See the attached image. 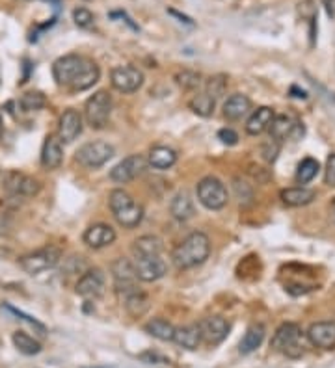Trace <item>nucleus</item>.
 Segmentation results:
<instances>
[{"instance_id": "obj_47", "label": "nucleus", "mask_w": 335, "mask_h": 368, "mask_svg": "<svg viewBox=\"0 0 335 368\" xmlns=\"http://www.w3.org/2000/svg\"><path fill=\"white\" fill-rule=\"evenodd\" d=\"M47 2H58V0H47Z\"/></svg>"}, {"instance_id": "obj_36", "label": "nucleus", "mask_w": 335, "mask_h": 368, "mask_svg": "<svg viewBox=\"0 0 335 368\" xmlns=\"http://www.w3.org/2000/svg\"><path fill=\"white\" fill-rule=\"evenodd\" d=\"M175 80H177V84H179L183 90L194 92V90H198L199 87V84H201V75L196 73V71H188V69H185V71H179V73L175 75Z\"/></svg>"}, {"instance_id": "obj_8", "label": "nucleus", "mask_w": 335, "mask_h": 368, "mask_svg": "<svg viewBox=\"0 0 335 368\" xmlns=\"http://www.w3.org/2000/svg\"><path fill=\"white\" fill-rule=\"evenodd\" d=\"M114 156V147L107 141H87L83 147H78L77 151V162L86 170H97L101 166H105L108 160Z\"/></svg>"}, {"instance_id": "obj_25", "label": "nucleus", "mask_w": 335, "mask_h": 368, "mask_svg": "<svg viewBox=\"0 0 335 368\" xmlns=\"http://www.w3.org/2000/svg\"><path fill=\"white\" fill-rule=\"evenodd\" d=\"M174 342L185 350H198L199 344L203 342V340H201L199 325L190 324V325H183V328H175Z\"/></svg>"}, {"instance_id": "obj_19", "label": "nucleus", "mask_w": 335, "mask_h": 368, "mask_svg": "<svg viewBox=\"0 0 335 368\" xmlns=\"http://www.w3.org/2000/svg\"><path fill=\"white\" fill-rule=\"evenodd\" d=\"M306 335L307 340H309L315 348H335V322H317V324H311Z\"/></svg>"}, {"instance_id": "obj_22", "label": "nucleus", "mask_w": 335, "mask_h": 368, "mask_svg": "<svg viewBox=\"0 0 335 368\" xmlns=\"http://www.w3.org/2000/svg\"><path fill=\"white\" fill-rule=\"evenodd\" d=\"M250 110H252V101H250L248 95H243V93H233L231 97H228V101L223 102V116L229 121L243 119L244 116H248Z\"/></svg>"}, {"instance_id": "obj_29", "label": "nucleus", "mask_w": 335, "mask_h": 368, "mask_svg": "<svg viewBox=\"0 0 335 368\" xmlns=\"http://www.w3.org/2000/svg\"><path fill=\"white\" fill-rule=\"evenodd\" d=\"M132 255L134 257H151V255H162V240L156 237H140L132 244Z\"/></svg>"}, {"instance_id": "obj_9", "label": "nucleus", "mask_w": 335, "mask_h": 368, "mask_svg": "<svg viewBox=\"0 0 335 368\" xmlns=\"http://www.w3.org/2000/svg\"><path fill=\"white\" fill-rule=\"evenodd\" d=\"M112 277H114V286L119 296H127L129 292L140 288L138 286V274L134 268V262L125 257H119L117 261L112 262Z\"/></svg>"}, {"instance_id": "obj_6", "label": "nucleus", "mask_w": 335, "mask_h": 368, "mask_svg": "<svg viewBox=\"0 0 335 368\" xmlns=\"http://www.w3.org/2000/svg\"><path fill=\"white\" fill-rule=\"evenodd\" d=\"M198 199L205 209L222 210L229 201V194L225 184L216 177H205L198 183Z\"/></svg>"}, {"instance_id": "obj_5", "label": "nucleus", "mask_w": 335, "mask_h": 368, "mask_svg": "<svg viewBox=\"0 0 335 368\" xmlns=\"http://www.w3.org/2000/svg\"><path fill=\"white\" fill-rule=\"evenodd\" d=\"M112 114V97L107 90H99L84 104V119L92 129L101 131L108 125Z\"/></svg>"}, {"instance_id": "obj_28", "label": "nucleus", "mask_w": 335, "mask_h": 368, "mask_svg": "<svg viewBox=\"0 0 335 368\" xmlns=\"http://www.w3.org/2000/svg\"><path fill=\"white\" fill-rule=\"evenodd\" d=\"M147 162H149L155 170H168V168H171V166L177 162V153H175L171 147L156 146L149 151Z\"/></svg>"}, {"instance_id": "obj_13", "label": "nucleus", "mask_w": 335, "mask_h": 368, "mask_svg": "<svg viewBox=\"0 0 335 368\" xmlns=\"http://www.w3.org/2000/svg\"><path fill=\"white\" fill-rule=\"evenodd\" d=\"M105 288H107V277L102 274V270L99 268H92V270H86L80 276V279L77 281V291L78 296H83L86 300H97L105 294Z\"/></svg>"}, {"instance_id": "obj_46", "label": "nucleus", "mask_w": 335, "mask_h": 368, "mask_svg": "<svg viewBox=\"0 0 335 368\" xmlns=\"http://www.w3.org/2000/svg\"><path fill=\"white\" fill-rule=\"evenodd\" d=\"M4 132V123H2V114H0V136Z\"/></svg>"}, {"instance_id": "obj_37", "label": "nucleus", "mask_w": 335, "mask_h": 368, "mask_svg": "<svg viewBox=\"0 0 335 368\" xmlns=\"http://www.w3.org/2000/svg\"><path fill=\"white\" fill-rule=\"evenodd\" d=\"M4 309L8 310L10 315H14L17 320H21V322H25V324H28L30 328H32V330L38 331V335H41V337H45V335H47V328H45V325L41 324V322H38V320L32 318V316H30V315L23 313V310H21V309H15V307H11V305H4Z\"/></svg>"}, {"instance_id": "obj_42", "label": "nucleus", "mask_w": 335, "mask_h": 368, "mask_svg": "<svg viewBox=\"0 0 335 368\" xmlns=\"http://www.w3.org/2000/svg\"><path fill=\"white\" fill-rule=\"evenodd\" d=\"M218 140L225 144V146H237L238 134L233 129H222V131H218Z\"/></svg>"}, {"instance_id": "obj_38", "label": "nucleus", "mask_w": 335, "mask_h": 368, "mask_svg": "<svg viewBox=\"0 0 335 368\" xmlns=\"http://www.w3.org/2000/svg\"><path fill=\"white\" fill-rule=\"evenodd\" d=\"M73 21L75 25L80 26V28H90V26L93 25L95 17H93V13L87 10V8H77V10L73 11Z\"/></svg>"}, {"instance_id": "obj_21", "label": "nucleus", "mask_w": 335, "mask_h": 368, "mask_svg": "<svg viewBox=\"0 0 335 368\" xmlns=\"http://www.w3.org/2000/svg\"><path fill=\"white\" fill-rule=\"evenodd\" d=\"M274 117H276V114H274L272 108L259 107L257 110L252 112V116L248 117V121H246L244 129H246V132H248L250 136H259L270 129Z\"/></svg>"}, {"instance_id": "obj_7", "label": "nucleus", "mask_w": 335, "mask_h": 368, "mask_svg": "<svg viewBox=\"0 0 335 368\" xmlns=\"http://www.w3.org/2000/svg\"><path fill=\"white\" fill-rule=\"evenodd\" d=\"M60 259H62V253H60L58 247L47 246L38 249V251L28 253V255H23L19 259V266L30 276H38V274H43L47 270H53L60 262Z\"/></svg>"}, {"instance_id": "obj_40", "label": "nucleus", "mask_w": 335, "mask_h": 368, "mask_svg": "<svg viewBox=\"0 0 335 368\" xmlns=\"http://www.w3.org/2000/svg\"><path fill=\"white\" fill-rule=\"evenodd\" d=\"M324 183L331 188H335V153H331L326 160V170H324Z\"/></svg>"}, {"instance_id": "obj_16", "label": "nucleus", "mask_w": 335, "mask_h": 368, "mask_svg": "<svg viewBox=\"0 0 335 368\" xmlns=\"http://www.w3.org/2000/svg\"><path fill=\"white\" fill-rule=\"evenodd\" d=\"M270 138L276 140L277 144H282L285 140H297L304 134V125L300 121H297L294 117L291 116H276L274 117L272 125H270Z\"/></svg>"}, {"instance_id": "obj_14", "label": "nucleus", "mask_w": 335, "mask_h": 368, "mask_svg": "<svg viewBox=\"0 0 335 368\" xmlns=\"http://www.w3.org/2000/svg\"><path fill=\"white\" fill-rule=\"evenodd\" d=\"M134 268H137L138 279L146 283L159 281L168 274V264L162 255H151V257H134Z\"/></svg>"}, {"instance_id": "obj_23", "label": "nucleus", "mask_w": 335, "mask_h": 368, "mask_svg": "<svg viewBox=\"0 0 335 368\" xmlns=\"http://www.w3.org/2000/svg\"><path fill=\"white\" fill-rule=\"evenodd\" d=\"M170 212L177 222H188V220L194 218L196 214L194 199L190 197L188 192H179L171 199Z\"/></svg>"}, {"instance_id": "obj_15", "label": "nucleus", "mask_w": 335, "mask_h": 368, "mask_svg": "<svg viewBox=\"0 0 335 368\" xmlns=\"http://www.w3.org/2000/svg\"><path fill=\"white\" fill-rule=\"evenodd\" d=\"M199 331H201V340L209 346H218L225 340L229 335V322L223 316H207L199 322Z\"/></svg>"}, {"instance_id": "obj_41", "label": "nucleus", "mask_w": 335, "mask_h": 368, "mask_svg": "<svg viewBox=\"0 0 335 368\" xmlns=\"http://www.w3.org/2000/svg\"><path fill=\"white\" fill-rule=\"evenodd\" d=\"M277 153H280V144L270 138V141H267V144L262 146V158L267 160V162H274Z\"/></svg>"}, {"instance_id": "obj_17", "label": "nucleus", "mask_w": 335, "mask_h": 368, "mask_svg": "<svg viewBox=\"0 0 335 368\" xmlns=\"http://www.w3.org/2000/svg\"><path fill=\"white\" fill-rule=\"evenodd\" d=\"M84 119L80 116V112L75 110V108H68L60 116L58 123V138L62 140V144H73L78 136L83 134Z\"/></svg>"}, {"instance_id": "obj_4", "label": "nucleus", "mask_w": 335, "mask_h": 368, "mask_svg": "<svg viewBox=\"0 0 335 368\" xmlns=\"http://www.w3.org/2000/svg\"><path fill=\"white\" fill-rule=\"evenodd\" d=\"M274 352L285 355V357L298 359L304 355V331L294 322H287L276 330L270 342Z\"/></svg>"}, {"instance_id": "obj_44", "label": "nucleus", "mask_w": 335, "mask_h": 368, "mask_svg": "<svg viewBox=\"0 0 335 368\" xmlns=\"http://www.w3.org/2000/svg\"><path fill=\"white\" fill-rule=\"evenodd\" d=\"M291 93H292V97L307 99V92H304V90H300V87H297V86L291 87Z\"/></svg>"}, {"instance_id": "obj_49", "label": "nucleus", "mask_w": 335, "mask_h": 368, "mask_svg": "<svg viewBox=\"0 0 335 368\" xmlns=\"http://www.w3.org/2000/svg\"><path fill=\"white\" fill-rule=\"evenodd\" d=\"M334 210H335V203H334Z\"/></svg>"}, {"instance_id": "obj_12", "label": "nucleus", "mask_w": 335, "mask_h": 368, "mask_svg": "<svg viewBox=\"0 0 335 368\" xmlns=\"http://www.w3.org/2000/svg\"><path fill=\"white\" fill-rule=\"evenodd\" d=\"M147 168L146 156L142 155H131L123 158L119 164H116L110 170V179L117 184H127L140 177Z\"/></svg>"}, {"instance_id": "obj_48", "label": "nucleus", "mask_w": 335, "mask_h": 368, "mask_svg": "<svg viewBox=\"0 0 335 368\" xmlns=\"http://www.w3.org/2000/svg\"><path fill=\"white\" fill-rule=\"evenodd\" d=\"M92 368H108V367H92Z\"/></svg>"}, {"instance_id": "obj_45", "label": "nucleus", "mask_w": 335, "mask_h": 368, "mask_svg": "<svg viewBox=\"0 0 335 368\" xmlns=\"http://www.w3.org/2000/svg\"><path fill=\"white\" fill-rule=\"evenodd\" d=\"M168 11H170V15H174V17H179V19L183 21V23H186V25H190V26L194 25V21L190 19V17H186V15H181V13H177V11H175V10H168Z\"/></svg>"}, {"instance_id": "obj_31", "label": "nucleus", "mask_w": 335, "mask_h": 368, "mask_svg": "<svg viewBox=\"0 0 335 368\" xmlns=\"http://www.w3.org/2000/svg\"><path fill=\"white\" fill-rule=\"evenodd\" d=\"M11 340H14L15 348L19 350L23 355H38L41 352V344L25 331H15Z\"/></svg>"}, {"instance_id": "obj_1", "label": "nucleus", "mask_w": 335, "mask_h": 368, "mask_svg": "<svg viewBox=\"0 0 335 368\" xmlns=\"http://www.w3.org/2000/svg\"><path fill=\"white\" fill-rule=\"evenodd\" d=\"M53 77L58 86L69 92H86L99 82L101 69L92 58L83 54H65L53 63Z\"/></svg>"}, {"instance_id": "obj_10", "label": "nucleus", "mask_w": 335, "mask_h": 368, "mask_svg": "<svg viewBox=\"0 0 335 368\" xmlns=\"http://www.w3.org/2000/svg\"><path fill=\"white\" fill-rule=\"evenodd\" d=\"M110 82L119 93H134L144 84V73L134 65H117L112 69Z\"/></svg>"}, {"instance_id": "obj_27", "label": "nucleus", "mask_w": 335, "mask_h": 368, "mask_svg": "<svg viewBox=\"0 0 335 368\" xmlns=\"http://www.w3.org/2000/svg\"><path fill=\"white\" fill-rule=\"evenodd\" d=\"M123 303H125L127 313H129L132 318H140V316L146 315L147 309H149V298H147L146 292L140 291V288L123 296Z\"/></svg>"}, {"instance_id": "obj_24", "label": "nucleus", "mask_w": 335, "mask_h": 368, "mask_svg": "<svg viewBox=\"0 0 335 368\" xmlns=\"http://www.w3.org/2000/svg\"><path fill=\"white\" fill-rule=\"evenodd\" d=\"M280 197H282V201L287 207H306V205L315 201L317 192L315 190L306 188V186H298V188L282 190Z\"/></svg>"}, {"instance_id": "obj_30", "label": "nucleus", "mask_w": 335, "mask_h": 368, "mask_svg": "<svg viewBox=\"0 0 335 368\" xmlns=\"http://www.w3.org/2000/svg\"><path fill=\"white\" fill-rule=\"evenodd\" d=\"M146 331L151 335V337H155V339L159 340H164V342L174 340V335H175L174 324L164 318L149 320V322L146 324Z\"/></svg>"}, {"instance_id": "obj_32", "label": "nucleus", "mask_w": 335, "mask_h": 368, "mask_svg": "<svg viewBox=\"0 0 335 368\" xmlns=\"http://www.w3.org/2000/svg\"><path fill=\"white\" fill-rule=\"evenodd\" d=\"M190 110L194 112V114H198V116L201 117H209L213 116L214 112V107H216V101H214L213 97H209L207 93H198V95H194L192 97V101L188 102Z\"/></svg>"}, {"instance_id": "obj_35", "label": "nucleus", "mask_w": 335, "mask_h": 368, "mask_svg": "<svg viewBox=\"0 0 335 368\" xmlns=\"http://www.w3.org/2000/svg\"><path fill=\"white\" fill-rule=\"evenodd\" d=\"M19 104L25 112H38L47 107V97L41 92H26L21 97Z\"/></svg>"}, {"instance_id": "obj_3", "label": "nucleus", "mask_w": 335, "mask_h": 368, "mask_svg": "<svg viewBox=\"0 0 335 368\" xmlns=\"http://www.w3.org/2000/svg\"><path fill=\"white\" fill-rule=\"evenodd\" d=\"M108 205H110L112 216L122 227L134 229L144 220V207L131 194H127L125 190H112L108 195Z\"/></svg>"}, {"instance_id": "obj_18", "label": "nucleus", "mask_w": 335, "mask_h": 368, "mask_svg": "<svg viewBox=\"0 0 335 368\" xmlns=\"http://www.w3.org/2000/svg\"><path fill=\"white\" fill-rule=\"evenodd\" d=\"M83 240L92 249H102L116 242V231L108 223H93L84 231Z\"/></svg>"}, {"instance_id": "obj_11", "label": "nucleus", "mask_w": 335, "mask_h": 368, "mask_svg": "<svg viewBox=\"0 0 335 368\" xmlns=\"http://www.w3.org/2000/svg\"><path fill=\"white\" fill-rule=\"evenodd\" d=\"M2 186L14 197H34L41 188L34 177L21 173V171H8L2 179Z\"/></svg>"}, {"instance_id": "obj_2", "label": "nucleus", "mask_w": 335, "mask_h": 368, "mask_svg": "<svg viewBox=\"0 0 335 368\" xmlns=\"http://www.w3.org/2000/svg\"><path fill=\"white\" fill-rule=\"evenodd\" d=\"M211 255V240L209 237L201 231L190 233L188 237L175 247L171 253V261L179 270H188V268L203 264Z\"/></svg>"}, {"instance_id": "obj_20", "label": "nucleus", "mask_w": 335, "mask_h": 368, "mask_svg": "<svg viewBox=\"0 0 335 368\" xmlns=\"http://www.w3.org/2000/svg\"><path fill=\"white\" fill-rule=\"evenodd\" d=\"M63 162V144L56 134H49L43 141L41 149V164L47 170H58Z\"/></svg>"}, {"instance_id": "obj_34", "label": "nucleus", "mask_w": 335, "mask_h": 368, "mask_svg": "<svg viewBox=\"0 0 335 368\" xmlns=\"http://www.w3.org/2000/svg\"><path fill=\"white\" fill-rule=\"evenodd\" d=\"M225 92H228V77L225 75H214L205 84V93L209 97H213L214 101H218L220 97H223Z\"/></svg>"}, {"instance_id": "obj_39", "label": "nucleus", "mask_w": 335, "mask_h": 368, "mask_svg": "<svg viewBox=\"0 0 335 368\" xmlns=\"http://www.w3.org/2000/svg\"><path fill=\"white\" fill-rule=\"evenodd\" d=\"M233 188L237 192L238 199H240V203H250L253 199V190L248 183H244L240 179H235L233 180Z\"/></svg>"}, {"instance_id": "obj_33", "label": "nucleus", "mask_w": 335, "mask_h": 368, "mask_svg": "<svg viewBox=\"0 0 335 368\" xmlns=\"http://www.w3.org/2000/svg\"><path fill=\"white\" fill-rule=\"evenodd\" d=\"M319 170H321V166H319V162H317L315 158H304L300 164H298L297 180L300 184L311 183V180L317 177Z\"/></svg>"}, {"instance_id": "obj_43", "label": "nucleus", "mask_w": 335, "mask_h": 368, "mask_svg": "<svg viewBox=\"0 0 335 368\" xmlns=\"http://www.w3.org/2000/svg\"><path fill=\"white\" fill-rule=\"evenodd\" d=\"M142 361H146L147 364H156V363H168L164 357H161L159 354H153V352H147V354L140 355Z\"/></svg>"}, {"instance_id": "obj_26", "label": "nucleus", "mask_w": 335, "mask_h": 368, "mask_svg": "<svg viewBox=\"0 0 335 368\" xmlns=\"http://www.w3.org/2000/svg\"><path fill=\"white\" fill-rule=\"evenodd\" d=\"M265 325L262 324H252L246 330V333H244L243 340H240V344H238V352L243 355H248V354H253L255 350L259 348L262 344V340H265Z\"/></svg>"}]
</instances>
